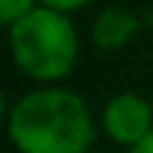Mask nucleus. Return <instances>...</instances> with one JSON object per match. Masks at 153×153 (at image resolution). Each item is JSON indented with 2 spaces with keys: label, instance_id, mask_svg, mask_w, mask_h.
Here are the masks:
<instances>
[{
  "label": "nucleus",
  "instance_id": "nucleus-1",
  "mask_svg": "<svg viewBox=\"0 0 153 153\" xmlns=\"http://www.w3.org/2000/svg\"><path fill=\"white\" fill-rule=\"evenodd\" d=\"M6 132L18 153H90L96 135L87 102L63 87L24 93L9 108Z\"/></svg>",
  "mask_w": 153,
  "mask_h": 153
},
{
  "label": "nucleus",
  "instance_id": "nucleus-2",
  "mask_svg": "<svg viewBox=\"0 0 153 153\" xmlns=\"http://www.w3.org/2000/svg\"><path fill=\"white\" fill-rule=\"evenodd\" d=\"M9 45L18 69L36 81H60L78 60V36L72 21L48 6H36L9 30Z\"/></svg>",
  "mask_w": 153,
  "mask_h": 153
},
{
  "label": "nucleus",
  "instance_id": "nucleus-3",
  "mask_svg": "<svg viewBox=\"0 0 153 153\" xmlns=\"http://www.w3.org/2000/svg\"><path fill=\"white\" fill-rule=\"evenodd\" d=\"M102 129L123 147L141 144L153 132V102L141 99L138 93H117L102 108Z\"/></svg>",
  "mask_w": 153,
  "mask_h": 153
},
{
  "label": "nucleus",
  "instance_id": "nucleus-4",
  "mask_svg": "<svg viewBox=\"0 0 153 153\" xmlns=\"http://www.w3.org/2000/svg\"><path fill=\"white\" fill-rule=\"evenodd\" d=\"M135 30H138V18L132 15V12H126V9H105L96 21H93V30H90V36H93V42L99 45V48H120V45H126L132 36H135Z\"/></svg>",
  "mask_w": 153,
  "mask_h": 153
},
{
  "label": "nucleus",
  "instance_id": "nucleus-5",
  "mask_svg": "<svg viewBox=\"0 0 153 153\" xmlns=\"http://www.w3.org/2000/svg\"><path fill=\"white\" fill-rule=\"evenodd\" d=\"M36 0H0V24H9L15 27L24 15H30L36 6Z\"/></svg>",
  "mask_w": 153,
  "mask_h": 153
},
{
  "label": "nucleus",
  "instance_id": "nucleus-6",
  "mask_svg": "<svg viewBox=\"0 0 153 153\" xmlns=\"http://www.w3.org/2000/svg\"><path fill=\"white\" fill-rule=\"evenodd\" d=\"M42 6H48V9H57V12H75V9H81V6H87L90 0H39Z\"/></svg>",
  "mask_w": 153,
  "mask_h": 153
},
{
  "label": "nucleus",
  "instance_id": "nucleus-7",
  "mask_svg": "<svg viewBox=\"0 0 153 153\" xmlns=\"http://www.w3.org/2000/svg\"><path fill=\"white\" fill-rule=\"evenodd\" d=\"M129 153H153V132L141 141V144H135V147H129Z\"/></svg>",
  "mask_w": 153,
  "mask_h": 153
},
{
  "label": "nucleus",
  "instance_id": "nucleus-8",
  "mask_svg": "<svg viewBox=\"0 0 153 153\" xmlns=\"http://www.w3.org/2000/svg\"><path fill=\"white\" fill-rule=\"evenodd\" d=\"M3 117H9V108H6V96H3V90H0V120Z\"/></svg>",
  "mask_w": 153,
  "mask_h": 153
},
{
  "label": "nucleus",
  "instance_id": "nucleus-9",
  "mask_svg": "<svg viewBox=\"0 0 153 153\" xmlns=\"http://www.w3.org/2000/svg\"><path fill=\"white\" fill-rule=\"evenodd\" d=\"M90 153H99V150H90Z\"/></svg>",
  "mask_w": 153,
  "mask_h": 153
},
{
  "label": "nucleus",
  "instance_id": "nucleus-10",
  "mask_svg": "<svg viewBox=\"0 0 153 153\" xmlns=\"http://www.w3.org/2000/svg\"><path fill=\"white\" fill-rule=\"evenodd\" d=\"M150 102H153V99H150Z\"/></svg>",
  "mask_w": 153,
  "mask_h": 153
}]
</instances>
